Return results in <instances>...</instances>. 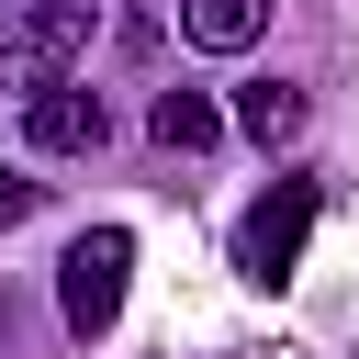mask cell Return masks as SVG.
<instances>
[{
	"mask_svg": "<svg viewBox=\"0 0 359 359\" xmlns=\"http://www.w3.org/2000/svg\"><path fill=\"white\" fill-rule=\"evenodd\" d=\"M146 135H157L168 157H202V146L224 135V112H213L202 90H157V101H146Z\"/></svg>",
	"mask_w": 359,
	"mask_h": 359,
	"instance_id": "52a82bcc",
	"label": "cell"
},
{
	"mask_svg": "<svg viewBox=\"0 0 359 359\" xmlns=\"http://www.w3.org/2000/svg\"><path fill=\"white\" fill-rule=\"evenodd\" d=\"M269 34V0H180V45H202V56H247Z\"/></svg>",
	"mask_w": 359,
	"mask_h": 359,
	"instance_id": "5b68a950",
	"label": "cell"
},
{
	"mask_svg": "<svg viewBox=\"0 0 359 359\" xmlns=\"http://www.w3.org/2000/svg\"><path fill=\"white\" fill-rule=\"evenodd\" d=\"M22 146H34V157H101V146H112V101H101L90 79H56V90L22 101Z\"/></svg>",
	"mask_w": 359,
	"mask_h": 359,
	"instance_id": "277c9868",
	"label": "cell"
},
{
	"mask_svg": "<svg viewBox=\"0 0 359 359\" xmlns=\"http://www.w3.org/2000/svg\"><path fill=\"white\" fill-rule=\"evenodd\" d=\"M34 202H45V180H22V168H0V236H11V224H22Z\"/></svg>",
	"mask_w": 359,
	"mask_h": 359,
	"instance_id": "ba28073f",
	"label": "cell"
},
{
	"mask_svg": "<svg viewBox=\"0 0 359 359\" xmlns=\"http://www.w3.org/2000/svg\"><path fill=\"white\" fill-rule=\"evenodd\" d=\"M123 269H135V236H123V224L67 236V258H56V314H67V337H112V314H123Z\"/></svg>",
	"mask_w": 359,
	"mask_h": 359,
	"instance_id": "7a4b0ae2",
	"label": "cell"
},
{
	"mask_svg": "<svg viewBox=\"0 0 359 359\" xmlns=\"http://www.w3.org/2000/svg\"><path fill=\"white\" fill-rule=\"evenodd\" d=\"M303 236H314V180H280V191L236 224V269H247L258 292H280V280L303 269Z\"/></svg>",
	"mask_w": 359,
	"mask_h": 359,
	"instance_id": "3957f363",
	"label": "cell"
},
{
	"mask_svg": "<svg viewBox=\"0 0 359 359\" xmlns=\"http://www.w3.org/2000/svg\"><path fill=\"white\" fill-rule=\"evenodd\" d=\"M90 22H101V0H11V22H0V90H56V79H79V56H90Z\"/></svg>",
	"mask_w": 359,
	"mask_h": 359,
	"instance_id": "6da1fadb",
	"label": "cell"
},
{
	"mask_svg": "<svg viewBox=\"0 0 359 359\" xmlns=\"http://www.w3.org/2000/svg\"><path fill=\"white\" fill-rule=\"evenodd\" d=\"M303 112H314V101H303L292 79H247V90H236V135H247V146H292Z\"/></svg>",
	"mask_w": 359,
	"mask_h": 359,
	"instance_id": "8992f818",
	"label": "cell"
}]
</instances>
